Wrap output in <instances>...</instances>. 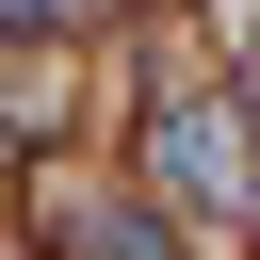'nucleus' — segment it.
I'll use <instances>...</instances> for the list:
<instances>
[{
	"mask_svg": "<svg viewBox=\"0 0 260 260\" xmlns=\"http://www.w3.org/2000/svg\"><path fill=\"white\" fill-rule=\"evenodd\" d=\"M146 179L195 195V211H244V195H260V146H244L211 98H162V114H146Z\"/></svg>",
	"mask_w": 260,
	"mask_h": 260,
	"instance_id": "obj_1",
	"label": "nucleus"
},
{
	"mask_svg": "<svg viewBox=\"0 0 260 260\" xmlns=\"http://www.w3.org/2000/svg\"><path fill=\"white\" fill-rule=\"evenodd\" d=\"M81 244H98V260H179V244H162V211H98Z\"/></svg>",
	"mask_w": 260,
	"mask_h": 260,
	"instance_id": "obj_2",
	"label": "nucleus"
},
{
	"mask_svg": "<svg viewBox=\"0 0 260 260\" xmlns=\"http://www.w3.org/2000/svg\"><path fill=\"white\" fill-rule=\"evenodd\" d=\"M65 16H98V0H0V32H65Z\"/></svg>",
	"mask_w": 260,
	"mask_h": 260,
	"instance_id": "obj_3",
	"label": "nucleus"
},
{
	"mask_svg": "<svg viewBox=\"0 0 260 260\" xmlns=\"http://www.w3.org/2000/svg\"><path fill=\"white\" fill-rule=\"evenodd\" d=\"M244 98H260V32H244Z\"/></svg>",
	"mask_w": 260,
	"mask_h": 260,
	"instance_id": "obj_4",
	"label": "nucleus"
}]
</instances>
